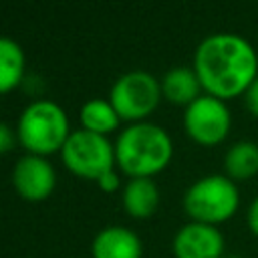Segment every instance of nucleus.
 <instances>
[{
  "label": "nucleus",
  "mask_w": 258,
  "mask_h": 258,
  "mask_svg": "<svg viewBox=\"0 0 258 258\" xmlns=\"http://www.w3.org/2000/svg\"><path fill=\"white\" fill-rule=\"evenodd\" d=\"M12 185L22 200L42 202L54 191L56 171L46 157L26 153L12 167Z\"/></svg>",
  "instance_id": "nucleus-8"
},
{
  "label": "nucleus",
  "mask_w": 258,
  "mask_h": 258,
  "mask_svg": "<svg viewBox=\"0 0 258 258\" xmlns=\"http://www.w3.org/2000/svg\"><path fill=\"white\" fill-rule=\"evenodd\" d=\"M232 127V115L226 107V101H220L210 95L198 97L183 113V129L191 141L204 147H214L222 143Z\"/></svg>",
  "instance_id": "nucleus-7"
},
{
  "label": "nucleus",
  "mask_w": 258,
  "mask_h": 258,
  "mask_svg": "<svg viewBox=\"0 0 258 258\" xmlns=\"http://www.w3.org/2000/svg\"><path fill=\"white\" fill-rule=\"evenodd\" d=\"M173 157L169 133L155 123H131L115 141V163L133 177H153L161 173Z\"/></svg>",
  "instance_id": "nucleus-2"
},
{
  "label": "nucleus",
  "mask_w": 258,
  "mask_h": 258,
  "mask_svg": "<svg viewBox=\"0 0 258 258\" xmlns=\"http://www.w3.org/2000/svg\"><path fill=\"white\" fill-rule=\"evenodd\" d=\"M97 183H99V187H101L103 191H107V194H113V191H117V189H119V185H121V181H119V175L115 173V169H111V171L103 173V175L97 179Z\"/></svg>",
  "instance_id": "nucleus-17"
},
{
  "label": "nucleus",
  "mask_w": 258,
  "mask_h": 258,
  "mask_svg": "<svg viewBox=\"0 0 258 258\" xmlns=\"http://www.w3.org/2000/svg\"><path fill=\"white\" fill-rule=\"evenodd\" d=\"M230 258H238V256H230Z\"/></svg>",
  "instance_id": "nucleus-20"
},
{
  "label": "nucleus",
  "mask_w": 258,
  "mask_h": 258,
  "mask_svg": "<svg viewBox=\"0 0 258 258\" xmlns=\"http://www.w3.org/2000/svg\"><path fill=\"white\" fill-rule=\"evenodd\" d=\"M93 258H141L143 246L139 236L123 226L101 230L91 244Z\"/></svg>",
  "instance_id": "nucleus-10"
},
{
  "label": "nucleus",
  "mask_w": 258,
  "mask_h": 258,
  "mask_svg": "<svg viewBox=\"0 0 258 258\" xmlns=\"http://www.w3.org/2000/svg\"><path fill=\"white\" fill-rule=\"evenodd\" d=\"M16 139H18L16 133H14L6 123H0V155L8 153V151L14 147Z\"/></svg>",
  "instance_id": "nucleus-16"
},
{
  "label": "nucleus",
  "mask_w": 258,
  "mask_h": 258,
  "mask_svg": "<svg viewBox=\"0 0 258 258\" xmlns=\"http://www.w3.org/2000/svg\"><path fill=\"white\" fill-rule=\"evenodd\" d=\"M175 258H224L226 240L218 226L187 222L173 236Z\"/></svg>",
  "instance_id": "nucleus-9"
},
{
  "label": "nucleus",
  "mask_w": 258,
  "mask_h": 258,
  "mask_svg": "<svg viewBox=\"0 0 258 258\" xmlns=\"http://www.w3.org/2000/svg\"><path fill=\"white\" fill-rule=\"evenodd\" d=\"M246 222H248V228L250 232L258 238V196L252 200L250 208H248V214H246Z\"/></svg>",
  "instance_id": "nucleus-19"
},
{
  "label": "nucleus",
  "mask_w": 258,
  "mask_h": 258,
  "mask_svg": "<svg viewBox=\"0 0 258 258\" xmlns=\"http://www.w3.org/2000/svg\"><path fill=\"white\" fill-rule=\"evenodd\" d=\"M121 119L113 105L105 99H91L81 107V125L85 131L97 133V135H109L119 127Z\"/></svg>",
  "instance_id": "nucleus-15"
},
{
  "label": "nucleus",
  "mask_w": 258,
  "mask_h": 258,
  "mask_svg": "<svg viewBox=\"0 0 258 258\" xmlns=\"http://www.w3.org/2000/svg\"><path fill=\"white\" fill-rule=\"evenodd\" d=\"M224 169L232 181H248L258 175V143L236 141L224 155Z\"/></svg>",
  "instance_id": "nucleus-13"
},
{
  "label": "nucleus",
  "mask_w": 258,
  "mask_h": 258,
  "mask_svg": "<svg viewBox=\"0 0 258 258\" xmlns=\"http://www.w3.org/2000/svg\"><path fill=\"white\" fill-rule=\"evenodd\" d=\"M244 101H246V107H248V111L254 115V117H258V77L254 79V83L248 87V91L244 93Z\"/></svg>",
  "instance_id": "nucleus-18"
},
{
  "label": "nucleus",
  "mask_w": 258,
  "mask_h": 258,
  "mask_svg": "<svg viewBox=\"0 0 258 258\" xmlns=\"http://www.w3.org/2000/svg\"><path fill=\"white\" fill-rule=\"evenodd\" d=\"M64 167L83 179L97 181L115 165V145L105 137L85 129L73 131L60 149Z\"/></svg>",
  "instance_id": "nucleus-6"
},
{
  "label": "nucleus",
  "mask_w": 258,
  "mask_h": 258,
  "mask_svg": "<svg viewBox=\"0 0 258 258\" xmlns=\"http://www.w3.org/2000/svg\"><path fill=\"white\" fill-rule=\"evenodd\" d=\"M121 204L123 210L135 220L151 218L159 206V189L151 177H133L123 187Z\"/></svg>",
  "instance_id": "nucleus-11"
},
{
  "label": "nucleus",
  "mask_w": 258,
  "mask_h": 258,
  "mask_svg": "<svg viewBox=\"0 0 258 258\" xmlns=\"http://www.w3.org/2000/svg\"><path fill=\"white\" fill-rule=\"evenodd\" d=\"M24 52L12 38L0 36V95L10 93L22 83Z\"/></svg>",
  "instance_id": "nucleus-14"
},
{
  "label": "nucleus",
  "mask_w": 258,
  "mask_h": 258,
  "mask_svg": "<svg viewBox=\"0 0 258 258\" xmlns=\"http://www.w3.org/2000/svg\"><path fill=\"white\" fill-rule=\"evenodd\" d=\"M71 133L67 113L60 105L48 99H38L26 105L16 125L18 143L26 153L42 157L60 151Z\"/></svg>",
  "instance_id": "nucleus-3"
},
{
  "label": "nucleus",
  "mask_w": 258,
  "mask_h": 258,
  "mask_svg": "<svg viewBox=\"0 0 258 258\" xmlns=\"http://www.w3.org/2000/svg\"><path fill=\"white\" fill-rule=\"evenodd\" d=\"M161 97V83L145 71H129L121 75L109 91V103L119 119L129 123L145 121L155 111Z\"/></svg>",
  "instance_id": "nucleus-5"
},
{
  "label": "nucleus",
  "mask_w": 258,
  "mask_h": 258,
  "mask_svg": "<svg viewBox=\"0 0 258 258\" xmlns=\"http://www.w3.org/2000/svg\"><path fill=\"white\" fill-rule=\"evenodd\" d=\"M161 83V95L173 105H191L198 97H202V85L194 69L189 67H175L163 75Z\"/></svg>",
  "instance_id": "nucleus-12"
},
{
  "label": "nucleus",
  "mask_w": 258,
  "mask_h": 258,
  "mask_svg": "<svg viewBox=\"0 0 258 258\" xmlns=\"http://www.w3.org/2000/svg\"><path fill=\"white\" fill-rule=\"evenodd\" d=\"M240 208V191L228 175H206L194 181L183 196V210L191 222L220 226Z\"/></svg>",
  "instance_id": "nucleus-4"
},
{
  "label": "nucleus",
  "mask_w": 258,
  "mask_h": 258,
  "mask_svg": "<svg viewBox=\"0 0 258 258\" xmlns=\"http://www.w3.org/2000/svg\"><path fill=\"white\" fill-rule=\"evenodd\" d=\"M191 69L206 95L228 101L244 95L258 77V52L238 34L216 32L198 44Z\"/></svg>",
  "instance_id": "nucleus-1"
}]
</instances>
